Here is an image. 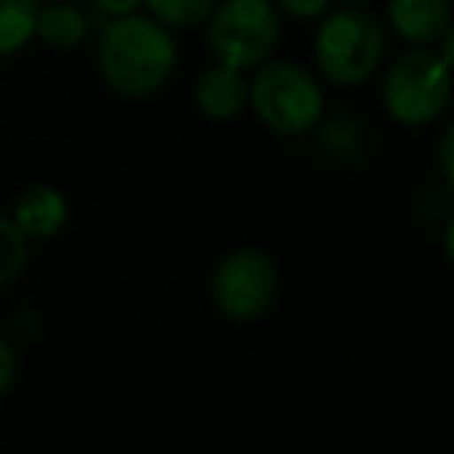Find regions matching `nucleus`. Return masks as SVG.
Listing matches in <instances>:
<instances>
[{"mask_svg":"<svg viewBox=\"0 0 454 454\" xmlns=\"http://www.w3.org/2000/svg\"><path fill=\"white\" fill-rule=\"evenodd\" d=\"M97 66L113 94L140 100L168 84L177 66V44L153 16H125L103 28Z\"/></svg>","mask_w":454,"mask_h":454,"instance_id":"1","label":"nucleus"},{"mask_svg":"<svg viewBox=\"0 0 454 454\" xmlns=\"http://www.w3.org/2000/svg\"><path fill=\"white\" fill-rule=\"evenodd\" d=\"M249 106L274 134L296 137L321 121L324 90L309 69L290 59H268L249 78Z\"/></svg>","mask_w":454,"mask_h":454,"instance_id":"2","label":"nucleus"},{"mask_svg":"<svg viewBox=\"0 0 454 454\" xmlns=\"http://www.w3.org/2000/svg\"><path fill=\"white\" fill-rule=\"evenodd\" d=\"M383 26L358 7H342L330 13L315 35L317 72L340 88L367 82L383 63Z\"/></svg>","mask_w":454,"mask_h":454,"instance_id":"3","label":"nucleus"},{"mask_svg":"<svg viewBox=\"0 0 454 454\" xmlns=\"http://www.w3.org/2000/svg\"><path fill=\"white\" fill-rule=\"evenodd\" d=\"M454 94V75L442 57L427 47L402 53L386 69L383 103L395 121L408 128H423L448 109Z\"/></svg>","mask_w":454,"mask_h":454,"instance_id":"4","label":"nucleus"},{"mask_svg":"<svg viewBox=\"0 0 454 454\" xmlns=\"http://www.w3.org/2000/svg\"><path fill=\"white\" fill-rule=\"evenodd\" d=\"M280 44V13L271 0H224L208 20L215 59L234 69H259Z\"/></svg>","mask_w":454,"mask_h":454,"instance_id":"5","label":"nucleus"},{"mask_svg":"<svg viewBox=\"0 0 454 454\" xmlns=\"http://www.w3.org/2000/svg\"><path fill=\"white\" fill-rule=\"evenodd\" d=\"M278 268L262 249L227 253L212 274V302L227 321H259L278 299Z\"/></svg>","mask_w":454,"mask_h":454,"instance_id":"6","label":"nucleus"},{"mask_svg":"<svg viewBox=\"0 0 454 454\" xmlns=\"http://www.w3.org/2000/svg\"><path fill=\"white\" fill-rule=\"evenodd\" d=\"M196 109L202 115L215 121H227L243 113V106L249 103V78L240 69L224 63H215L212 69H206L196 78L193 88Z\"/></svg>","mask_w":454,"mask_h":454,"instance_id":"7","label":"nucleus"},{"mask_svg":"<svg viewBox=\"0 0 454 454\" xmlns=\"http://www.w3.org/2000/svg\"><path fill=\"white\" fill-rule=\"evenodd\" d=\"M69 218V202L57 187L47 184H32L16 196L13 206V224L20 227L28 240H47L57 237Z\"/></svg>","mask_w":454,"mask_h":454,"instance_id":"8","label":"nucleus"},{"mask_svg":"<svg viewBox=\"0 0 454 454\" xmlns=\"http://www.w3.org/2000/svg\"><path fill=\"white\" fill-rule=\"evenodd\" d=\"M389 26L408 44H433L451 26V0H389Z\"/></svg>","mask_w":454,"mask_h":454,"instance_id":"9","label":"nucleus"},{"mask_svg":"<svg viewBox=\"0 0 454 454\" xmlns=\"http://www.w3.org/2000/svg\"><path fill=\"white\" fill-rule=\"evenodd\" d=\"M35 38H41L47 47H57V51H72L88 38V16L75 4H47L38 10Z\"/></svg>","mask_w":454,"mask_h":454,"instance_id":"10","label":"nucleus"},{"mask_svg":"<svg viewBox=\"0 0 454 454\" xmlns=\"http://www.w3.org/2000/svg\"><path fill=\"white\" fill-rule=\"evenodd\" d=\"M38 0H0V59L26 51L38 26Z\"/></svg>","mask_w":454,"mask_h":454,"instance_id":"11","label":"nucleus"},{"mask_svg":"<svg viewBox=\"0 0 454 454\" xmlns=\"http://www.w3.org/2000/svg\"><path fill=\"white\" fill-rule=\"evenodd\" d=\"M150 16L165 28H196L212 20L215 0H146Z\"/></svg>","mask_w":454,"mask_h":454,"instance_id":"12","label":"nucleus"},{"mask_svg":"<svg viewBox=\"0 0 454 454\" xmlns=\"http://www.w3.org/2000/svg\"><path fill=\"white\" fill-rule=\"evenodd\" d=\"M28 262V237L13 224V218H0V286L13 284Z\"/></svg>","mask_w":454,"mask_h":454,"instance_id":"13","label":"nucleus"},{"mask_svg":"<svg viewBox=\"0 0 454 454\" xmlns=\"http://www.w3.org/2000/svg\"><path fill=\"white\" fill-rule=\"evenodd\" d=\"M278 13H286L293 20H315L330 10V0H274Z\"/></svg>","mask_w":454,"mask_h":454,"instance_id":"14","label":"nucleus"},{"mask_svg":"<svg viewBox=\"0 0 454 454\" xmlns=\"http://www.w3.org/2000/svg\"><path fill=\"white\" fill-rule=\"evenodd\" d=\"M16 371H20V361H16V348L10 346V340L0 336V395L13 386Z\"/></svg>","mask_w":454,"mask_h":454,"instance_id":"15","label":"nucleus"},{"mask_svg":"<svg viewBox=\"0 0 454 454\" xmlns=\"http://www.w3.org/2000/svg\"><path fill=\"white\" fill-rule=\"evenodd\" d=\"M439 162H442V175H445L448 187L454 190V121L445 128V134H442V144H439Z\"/></svg>","mask_w":454,"mask_h":454,"instance_id":"16","label":"nucleus"},{"mask_svg":"<svg viewBox=\"0 0 454 454\" xmlns=\"http://www.w3.org/2000/svg\"><path fill=\"white\" fill-rule=\"evenodd\" d=\"M146 0H94V7L100 13L113 16V20H125V16H137V10L144 7Z\"/></svg>","mask_w":454,"mask_h":454,"instance_id":"17","label":"nucleus"},{"mask_svg":"<svg viewBox=\"0 0 454 454\" xmlns=\"http://www.w3.org/2000/svg\"><path fill=\"white\" fill-rule=\"evenodd\" d=\"M439 57H442V63L448 66V72L454 75V22L445 28V35L439 38Z\"/></svg>","mask_w":454,"mask_h":454,"instance_id":"18","label":"nucleus"},{"mask_svg":"<svg viewBox=\"0 0 454 454\" xmlns=\"http://www.w3.org/2000/svg\"><path fill=\"white\" fill-rule=\"evenodd\" d=\"M442 249H445V259L451 262V268H454V215L448 218V224H445V237H442Z\"/></svg>","mask_w":454,"mask_h":454,"instance_id":"19","label":"nucleus"},{"mask_svg":"<svg viewBox=\"0 0 454 454\" xmlns=\"http://www.w3.org/2000/svg\"><path fill=\"white\" fill-rule=\"evenodd\" d=\"M342 4H348V7H358V4H364V0H342Z\"/></svg>","mask_w":454,"mask_h":454,"instance_id":"20","label":"nucleus"},{"mask_svg":"<svg viewBox=\"0 0 454 454\" xmlns=\"http://www.w3.org/2000/svg\"><path fill=\"white\" fill-rule=\"evenodd\" d=\"M47 4H72V0H47Z\"/></svg>","mask_w":454,"mask_h":454,"instance_id":"21","label":"nucleus"}]
</instances>
